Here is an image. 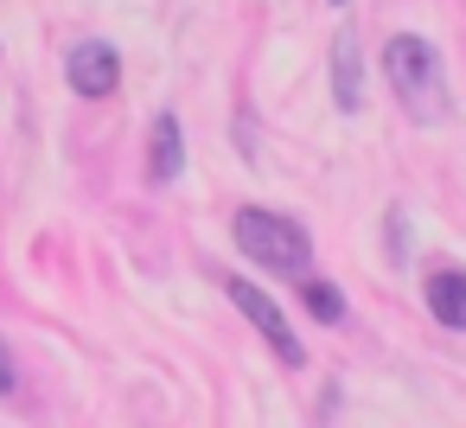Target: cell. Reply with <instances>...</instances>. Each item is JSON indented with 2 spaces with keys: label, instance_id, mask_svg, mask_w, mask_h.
<instances>
[{
  "label": "cell",
  "instance_id": "obj_2",
  "mask_svg": "<svg viewBox=\"0 0 466 428\" xmlns=\"http://www.w3.org/2000/svg\"><path fill=\"white\" fill-rule=\"evenodd\" d=\"M383 77H390V90L402 97V109L415 122H434L441 116V52L421 33H396L383 46Z\"/></svg>",
  "mask_w": 466,
  "mask_h": 428
},
{
  "label": "cell",
  "instance_id": "obj_5",
  "mask_svg": "<svg viewBox=\"0 0 466 428\" xmlns=\"http://www.w3.org/2000/svg\"><path fill=\"white\" fill-rule=\"evenodd\" d=\"M179 167H186V128L167 109V116H154V135H147V186H173Z\"/></svg>",
  "mask_w": 466,
  "mask_h": 428
},
{
  "label": "cell",
  "instance_id": "obj_8",
  "mask_svg": "<svg viewBox=\"0 0 466 428\" xmlns=\"http://www.w3.org/2000/svg\"><path fill=\"white\" fill-rule=\"evenodd\" d=\"M300 301H307V313H313V320H326V326H332V320H345V294H339L332 281L300 275Z\"/></svg>",
  "mask_w": 466,
  "mask_h": 428
},
{
  "label": "cell",
  "instance_id": "obj_3",
  "mask_svg": "<svg viewBox=\"0 0 466 428\" xmlns=\"http://www.w3.org/2000/svg\"><path fill=\"white\" fill-rule=\"evenodd\" d=\"M230 301H237V313H243V320H249V326H256V332L268 339V352H275V358H281L288 371H300V364H307V352H300V339H294L288 313H281V307H275V301H268V294H262L256 281L230 275Z\"/></svg>",
  "mask_w": 466,
  "mask_h": 428
},
{
  "label": "cell",
  "instance_id": "obj_6",
  "mask_svg": "<svg viewBox=\"0 0 466 428\" xmlns=\"http://www.w3.org/2000/svg\"><path fill=\"white\" fill-rule=\"evenodd\" d=\"M421 294H428V313H434L441 326L466 332V269H434V275L421 281Z\"/></svg>",
  "mask_w": 466,
  "mask_h": 428
},
{
  "label": "cell",
  "instance_id": "obj_10",
  "mask_svg": "<svg viewBox=\"0 0 466 428\" xmlns=\"http://www.w3.org/2000/svg\"><path fill=\"white\" fill-rule=\"evenodd\" d=\"M332 7H339V0H332Z\"/></svg>",
  "mask_w": 466,
  "mask_h": 428
},
{
  "label": "cell",
  "instance_id": "obj_4",
  "mask_svg": "<svg viewBox=\"0 0 466 428\" xmlns=\"http://www.w3.org/2000/svg\"><path fill=\"white\" fill-rule=\"evenodd\" d=\"M65 77H71V90H77V97L103 103V97H116V90H122V52H116V46H103V39H90V46H77V52L65 58Z\"/></svg>",
  "mask_w": 466,
  "mask_h": 428
},
{
  "label": "cell",
  "instance_id": "obj_7",
  "mask_svg": "<svg viewBox=\"0 0 466 428\" xmlns=\"http://www.w3.org/2000/svg\"><path fill=\"white\" fill-rule=\"evenodd\" d=\"M332 97H339L345 116L364 109V65H358V39H351V33L332 46Z\"/></svg>",
  "mask_w": 466,
  "mask_h": 428
},
{
  "label": "cell",
  "instance_id": "obj_1",
  "mask_svg": "<svg viewBox=\"0 0 466 428\" xmlns=\"http://www.w3.org/2000/svg\"><path fill=\"white\" fill-rule=\"evenodd\" d=\"M237 250L256 262V269H275V275H307L313 269V237L281 218V211H262V205H243L237 211Z\"/></svg>",
  "mask_w": 466,
  "mask_h": 428
},
{
  "label": "cell",
  "instance_id": "obj_9",
  "mask_svg": "<svg viewBox=\"0 0 466 428\" xmlns=\"http://www.w3.org/2000/svg\"><path fill=\"white\" fill-rule=\"evenodd\" d=\"M20 390V371H14V352H7V339H0V396H14Z\"/></svg>",
  "mask_w": 466,
  "mask_h": 428
}]
</instances>
